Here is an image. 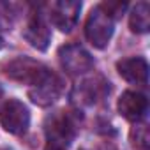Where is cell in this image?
I'll list each match as a JSON object with an SVG mask.
<instances>
[{
  "mask_svg": "<svg viewBox=\"0 0 150 150\" xmlns=\"http://www.w3.org/2000/svg\"><path fill=\"white\" fill-rule=\"evenodd\" d=\"M132 150H150V129L145 122H136L129 132Z\"/></svg>",
  "mask_w": 150,
  "mask_h": 150,
  "instance_id": "cell-13",
  "label": "cell"
},
{
  "mask_svg": "<svg viewBox=\"0 0 150 150\" xmlns=\"http://www.w3.org/2000/svg\"><path fill=\"white\" fill-rule=\"evenodd\" d=\"M0 124L7 132L21 136L30 125V111L21 101L9 99L0 108Z\"/></svg>",
  "mask_w": 150,
  "mask_h": 150,
  "instance_id": "cell-5",
  "label": "cell"
},
{
  "mask_svg": "<svg viewBox=\"0 0 150 150\" xmlns=\"http://www.w3.org/2000/svg\"><path fill=\"white\" fill-rule=\"evenodd\" d=\"M108 94H110V81H106L103 76H94L83 80L74 87L72 101L78 106H92L103 101Z\"/></svg>",
  "mask_w": 150,
  "mask_h": 150,
  "instance_id": "cell-6",
  "label": "cell"
},
{
  "mask_svg": "<svg viewBox=\"0 0 150 150\" xmlns=\"http://www.w3.org/2000/svg\"><path fill=\"white\" fill-rule=\"evenodd\" d=\"M64 90V80L57 72L48 71V74L34 87L28 88V97L37 106H50L53 104Z\"/></svg>",
  "mask_w": 150,
  "mask_h": 150,
  "instance_id": "cell-7",
  "label": "cell"
},
{
  "mask_svg": "<svg viewBox=\"0 0 150 150\" xmlns=\"http://www.w3.org/2000/svg\"><path fill=\"white\" fill-rule=\"evenodd\" d=\"M2 48H4V39L0 37V50H2Z\"/></svg>",
  "mask_w": 150,
  "mask_h": 150,
  "instance_id": "cell-15",
  "label": "cell"
},
{
  "mask_svg": "<svg viewBox=\"0 0 150 150\" xmlns=\"http://www.w3.org/2000/svg\"><path fill=\"white\" fill-rule=\"evenodd\" d=\"M81 150H83V148H81Z\"/></svg>",
  "mask_w": 150,
  "mask_h": 150,
  "instance_id": "cell-17",
  "label": "cell"
},
{
  "mask_svg": "<svg viewBox=\"0 0 150 150\" xmlns=\"http://www.w3.org/2000/svg\"><path fill=\"white\" fill-rule=\"evenodd\" d=\"M48 71L50 69L46 65H42L41 62H37L30 57H16L4 65V72L7 78L14 80L18 83L30 85V87L39 83L48 74Z\"/></svg>",
  "mask_w": 150,
  "mask_h": 150,
  "instance_id": "cell-2",
  "label": "cell"
},
{
  "mask_svg": "<svg viewBox=\"0 0 150 150\" xmlns=\"http://www.w3.org/2000/svg\"><path fill=\"white\" fill-rule=\"evenodd\" d=\"M129 27L136 34H146L150 28V6L146 2H138L129 16Z\"/></svg>",
  "mask_w": 150,
  "mask_h": 150,
  "instance_id": "cell-12",
  "label": "cell"
},
{
  "mask_svg": "<svg viewBox=\"0 0 150 150\" xmlns=\"http://www.w3.org/2000/svg\"><path fill=\"white\" fill-rule=\"evenodd\" d=\"M113 32H115L113 20L101 9V6L94 7L85 23V35L88 42L97 50H104L110 44Z\"/></svg>",
  "mask_w": 150,
  "mask_h": 150,
  "instance_id": "cell-3",
  "label": "cell"
},
{
  "mask_svg": "<svg viewBox=\"0 0 150 150\" xmlns=\"http://www.w3.org/2000/svg\"><path fill=\"white\" fill-rule=\"evenodd\" d=\"M44 150H67V148H62V146H57V145H50V143H46Z\"/></svg>",
  "mask_w": 150,
  "mask_h": 150,
  "instance_id": "cell-14",
  "label": "cell"
},
{
  "mask_svg": "<svg viewBox=\"0 0 150 150\" xmlns=\"http://www.w3.org/2000/svg\"><path fill=\"white\" fill-rule=\"evenodd\" d=\"M2 96H4V90H2V87H0V101H2Z\"/></svg>",
  "mask_w": 150,
  "mask_h": 150,
  "instance_id": "cell-16",
  "label": "cell"
},
{
  "mask_svg": "<svg viewBox=\"0 0 150 150\" xmlns=\"http://www.w3.org/2000/svg\"><path fill=\"white\" fill-rule=\"evenodd\" d=\"M78 132V115L76 111L58 110L46 117L44 120V134L46 143L57 145L62 148H69Z\"/></svg>",
  "mask_w": 150,
  "mask_h": 150,
  "instance_id": "cell-1",
  "label": "cell"
},
{
  "mask_svg": "<svg viewBox=\"0 0 150 150\" xmlns=\"http://www.w3.org/2000/svg\"><path fill=\"white\" fill-rule=\"evenodd\" d=\"M117 110L118 113L129 120V122H141L146 115V110H148V101L143 94L139 92H134V90H125L118 103H117Z\"/></svg>",
  "mask_w": 150,
  "mask_h": 150,
  "instance_id": "cell-10",
  "label": "cell"
},
{
  "mask_svg": "<svg viewBox=\"0 0 150 150\" xmlns=\"http://www.w3.org/2000/svg\"><path fill=\"white\" fill-rule=\"evenodd\" d=\"M23 37L27 39V42L39 50V51H46L48 44L51 41V32L48 28V23L44 21V16L39 11H32L27 21V27L23 30Z\"/></svg>",
  "mask_w": 150,
  "mask_h": 150,
  "instance_id": "cell-9",
  "label": "cell"
},
{
  "mask_svg": "<svg viewBox=\"0 0 150 150\" xmlns=\"http://www.w3.org/2000/svg\"><path fill=\"white\" fill-rule=\"evenodd\" d=\"M58 60L62 69L71 76H80L94 69L96 62L92 55L80 44H65L58 50Z\"/></svg>",
  "mask_w": 150,
  "mask_h": 150,
  "instance_id": "cell-4",
  "label": "cell"
},
{
  "mask_svg": "<svg viewBox=\"0 0 150 150\" xmlns=\"http://www.w3.org/2000/svg\"><path fill=\"white\" fill-rule=\"evenodd\" d=\"M81 11V2H71V0H62V2L50 4V20L60 32H71L78 23Z\"/></svg>",
  "mask_w": 150,
  "mask_h": 150,
  "instance_id": "cell-8",
  "label": "cell"
},
{
  "mask_svg": "<svg viewBox=\"0 0 150 150\" xmlns=\"http://www.w3.org/2000/svg\"><path fill=\"white\" fill-rule=\"evenodd\" d=\"M118 74L132 85L146 87L148 83V64L143 57H129L117 62Z\"/></svg>",
  "mask_w": 150,
  "mask_h": 150,
  "instance_id": "cell-11",
  "label": "cell"
}]
</instances>
